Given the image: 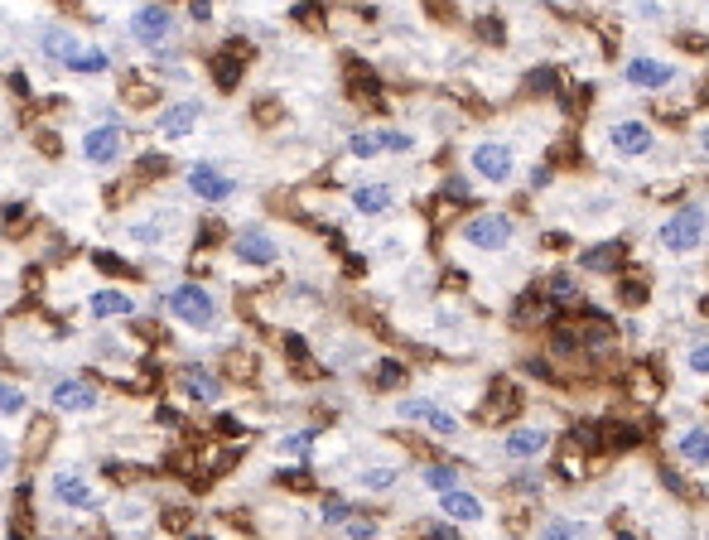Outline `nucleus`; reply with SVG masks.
<instances>
[{
  "label": "nucleus",
  "instance_id": "obj_1",
  "mask_svg": "<svg viewBox=\"0 0 709 540\" xmlns=\"http://www.w3.org/2000/svg\"><path fill=\"white\" fill-rule=\"evenodd\" d=\"M160 309L174 319V324L193 328V333H213V328L222 324L218 295H213V290H203L198 280H179V285L160 290Z\"/></svg>",
  "mask_w": 709,
  "mask_h": 540
},
{
  "label": "nucleus",
  "instance_id": "obj_2",
  "mask_svg": "<svg viewBox=\"0 0 709 540\" xmlns=\"http://www.w3.org/2000/svg\"><path fill=\"white\" fill-rule=\"evenodd\" d=\"M656 242H661L666 256H695V251H705L709 213L700 208V203H685V208H676V213L656 227Z\"/></svg>",
  "mask_w": 709,
  "mask_h": 540
},
{
  "label": "nucleus",
  "instance_id": "obj_3",
  "mask_svg": "<svg viewBox=\"0 0 709 540\" xmlns=\"http://www.w3.org/2000/svg\"><path fill=\"white\" fill-rule=\"evenodd\" d=\"M468 174L502 189V184L517 179V150H512L507 140H478V145L468 150Z\"/></svg>",
  "mask_w": 709,
  "mask_h": 540
},
{
  "label": "nucleus",
  "instance_id": "obj_4",
  "mask_svg": "<svg viewBox=\"0 0 709 540\" xmlns=\"http://www.w3.org/2000/svg\"><path fill=\"white\" fill-rule=\"evenodd\" d=\"M174 10L169 5H160V0H145V5H136L131 10V20H126V29H131V39H136L140 49H164L169 39H174Z\"/></svg>",
  "mask_w": 709,
  "mask_h": 540
},
{
  "label": "nucleus",
  "instance_id": "obj_5",
  "mask_svg": "<svg viewBox=\"0 0 709 540\" xmlns=\"http://www.w3.org/2000/svg\"><path fill=\"white\" fill-rule=\"evenodd\" d=\"M82 160L92 164V169H111V164L126 160V131H121V121H97V126H87L78 140Z\"/></svg>",
  "mask_w": 709,
  "mask_h": 540
},
{
  "label": "nucleus",
  "instance_id": "obj_6",
  "mask_svg": "<svg viewBox=\"0 0 709 540\" xmlns=\"http://www.w3.org/2000/svg\"><path fill=\"white\" fill-rule=\"evenodd\" d=\"M464 242L473 246V251H507V246L517 242V222L507 213H478L464 222Z\"/></svg>",
  "mask_w": 709,
  "mask_h": 540
},
{
  "label": "nucleus",
  "instance_id": "obj_7",
  "mask_svg": "<svg viewBox=\"0 0 709 540\" xmlns=\"http://www.w3.org/2000/svg\"><path fill=\"white\" fill-rule=\"evenodd\" d=\"M49 497H54L63 512H97V507H102V492L87 483L82 473H73V468L49 473Z\"/></svg>",
  "mask_w": 709,
  "mask_h": 540
},
{
  "label": "nucleus",
  "instance_id": "obj_8",
  "mask_svg": "<svg viewBox=\"0 0 709 540\" xmlns=\"http://www.w3.org/2000/svg\"><path fill=\"white\" fill-rule=\"evenodd\" d=\"M184 184H189V193L198 203H227V198L237 193V179L213 160H193L189 174H184Z\"/></svg>",
  "mask_w": 709,
  "mask_h": 540
},
{
  "label": "nucleus",
  "instance_id": "obj_9",
  "mask_svg": "<svg viewBox=\"0 0 709 540\" xmlns=\"http://www.w3.org/2000/svg\"><path fill=\"white\" fill-rule=\"evenodd\" d=\"M49 405H54L58 415H92L102 405V391L87 377H58L49 386Z\"/></svg>",
  "mask_w": 709,
  "mask_h": 540
},
{
  "label": "nucleus",
  "instance_id": "obj_10",
  "mask_svg": "<svg viewBox=\"0 0 709 540\" xmlns=\"http://www.w3.org/2000/svg\"><path fill=\"white\" fill-rule=\"evenodd\" d=\"M608 145H613L618 160H647V155L656 150V131L647 126V121H637V116H623V121H613Z\"/></svg>",
  "mask_w": 709,
  "mask_h": 540
},
{
  "label": "nucleus",
  "instance_id": "obj_11",
  "mask_svg": "<svg viewBox=\"0 0 709 540\" xmlns=\"http://www.w3.org/2000/svg\"><path fill=\"white\" fill-rule=\"evenodd\" d=\"M623 82L637 87V92H666V87L676 82V63L652 58V54H632L628 63H623Z\"/></svg>",
  "mask_w": 709,
  "mask_h": 540
},
{
  "label": "nucleus",
  "instance_id": "obj_12",
  "mask_svg": "<svg viewBox=\"0 0 709 540\" xmlns=\"http://www.w3.org/2000/svg\"><path fill=\"white\" fill-rule=\"evenodd\" d=\"M232 256L251 270H266V266L280 261V242H275L266 227H242V232L232 237Z\"/></svg>",
  "mask_w": 709,
  "mask_h": 540
},
{
  "label": "nucleus",
  "instance_id": "obj_13",
  "mask_svg": "<svg viewBox=\"0 0 709 540\" xmlns=\"http://www.w3.org/2000/svg\"><path fill=\"white\" fill-rule=\"evenodd\" d=\"M396 415H401V420H420V425H425L430 434H439V439H459V430H464L459 415H449V410L435 405V401H401L396 405Z\"/></svg>",
  "mask_w": 709,
  "mask_h": 540
},
{
  "label": "nucleus",
  "instance_id": "obj_14",
  "mask_svg": "<svg viewBox=\"0 0 709 540\" xmlns=\"http://www.w3.org/2000/svg\"><path fill=\"white\" fill-rule=\"evenodd\" d=\"M198 121H203V102H169V107L155 116V131H160V140H184V135L198 131Z\"/></svg>",
  "mask_w": 709,
  "mask_h": 540
},
{
  "label": "nucleus",
  "instance_id": "obj_15",
  "mask_svg": "<svg viewBox=\"0 0 709 540\" xmlns=\"http://www.w3.org/2000/svg\"><path fill=\"white\" fill-rule=\"evenodd\" d=\"M439 512L449 516L454 526H478L488 507H483V497L478 492H468V487H449V492H439Z\"/></svg>",
  "mask_w": 709,
  "mask_h": 540
},
{
  "label": "nucleus",
  "instance_id": "obj_16",
  "mask_svg": "<svg viewBox=\"0 0 709 540\" xmlns=\"http://www.w3.org/2000/svg\"><path fill=\"white\" fill-rule=\"evenodd\" d=\"M502 449H507V459L512 463H531L550 449V430L546 425H517V430L502 439Z\"/></svg>",
  "mask_w": 709,
  "mask_h": 540
},
{
  "label": "nucleus",
  "instance_id": "obj_17",
  "mask_svg": "<svg viewBox=\"0 0 709 540\" xmlns=\"http://www.w3.org/2000/svg\"><path fill=\"white\" fill-rule=\"evenodd\" d=\"M136 314V295H126V290H92L87 295V319H97V324H116V319H131Z\"/></svg>",
  "mask_w": 709,
  "mask_h": 540
},
{
  "label": "nucleus",
  "instance_id": "obj_18",
  "mask_svg": "<svg viewBox=\"0 0 709 540\" xmlns=\"http://www.w3.org/2000/svg\"><path fill=\"white\" fill-rule=\"evenodd\" d=\"M179 391L198 405L222 401V381H218V372H208V367H184V372H179Z\"/></svg>",
  "mask_w": 709,
  "mask_h": 540
},
{
  "label": "nucleus",
  "instance_id": "obj_19",
  "mask_svg": "<svg viewBox=\"0 0 709 540\" xmlns=\"http://www.w3.org/2000/svg\"><path fill=\"white\" fill-rule=\"evenodd\" d=\"M348 203H353V213L362 217H382L391 203H396V193H391V184H357L353 193H348Z\"/></svg>",
  "mask_w": 709,
  "mask_h": 540
},
{
  "label": "nucleus",
  "instance_id": "obj_20",
  "mask_svg": "<svg viewBox=\"0 0 709 540\" xmlns=\"http://www.w3.org/2000/svg\"><path fill=\"white\" fill-rule=\"evenodd\" d=\"M63 68H68L73 78H102V73L111 68V58H107V49H102V44H78V49H73V58H68Z\"/></svg>",
  "mask_w": 709,
  "mask_h": 540
},
{
  "label": "nucleus",
  "instance_id": "obj_21",
  "mask_svg": "<svg viewBox=\"0 0 709 540\" xmlns=\"http://www.w3.org/2000/svg\"><path fill=\"white\" fill-rule=\"evenodd\" d=\"M579 261H584V270L613 275V270H623V261H628V242H599V246H589Z\"/></svg>",
  "mask_w": 709,
  "mask_h": 540
},
{
  "label": "nucleus",
  "instance_id": "obj_22",
  "mask_svg": "<svg viewBox=\"0 0 709 540\" xmlns=\"http://www.w3.org/2000/svg\"><path fill=\"white\" fill-rule=\"evenodd\" d=\"M78 44H82V39L73 34V29H63V25H49L44 34H39V54L49 58V63H68Z\"/></svg>",
  "mask_w": 709,
  "mask_h": 540
},
{
  "label": "nucleus",
  "instance_id": "obj_23",
  "mask_svg": "<svg viewBox=\"0 0 709 540\" xmlns=\"http://www.w3.org/2000/svg\"><path fill=\"white\" fill-rule=\"evenodd\" d=\"M676 449H681V459L690 468H709V425H690V430L676 439Z\"/></svg>",
  "mask_w": 709,
  "mask_h": 540
},
{
  "label": "nucleus",
  "instance_id": "obj_24",
  "mask_svg": "<svg viewBox=\"0 0 709 540\" xmlns=\"http://www.w3.org/2000/svg\"><path fill=\"white\" fill-rule=\"evenodd\" d=\"M401 478V463H367V468H357V487L362 492H386V487H396Z\"/></svg>",
  "mask_w": 709,
  "mask_h": 540
},
{
  "label": "nucleus",
  "instance_id": "obj_25",
  "mask_svg": "<svg viewBox=\"0 0 709 540\" xmlns=\"http://www.w3.org/2000/svg\"><path fill=\"white\" fill-rule=\"evenodd\" d=\"M164 227H169V217H140V222H131V227H126V237H131V242L136 246H164L169 242V232H164Z\"/></svg>",
  "mask_w": 709,
  "mask_h": 540
},
{
  "label": "nucleus",
  "instance_id": "obj_26",
  "mask_svg": "<svg viewBox=\"0 0 709 540\" xmlns=\"http://www.w3.org/2000/svg\"><path fill=\"white\" fill-rule=\"evenodd\" d=\"M521 405V396H517V386H507V381H497V391H492V401L478 410V420H507L512 410Z\"/></svg>",
  "mask_w": 709,
  "mask_h": 540
},
{
  "label": "nucleus",
  "instance_id": "obj_27",
  "mask_svg": "<svg viewBox=\"0 0 709 540\" xmlns=\"http://www.w3.org/2000/svg\"><path fill=\"white\" fill-rule=\"evenodd\" d=\"M541 540H589L584 521H565V516H546L541 521Z\"/></svg>",
  "mask_w": 709,
  "mask_h": 540
},
{
  "label": "nucleus",
  "instance_id": "obj_28",
  "mask_svg": "<svg viewBox=\"0 0 709 540\" xmlns=\"http://www.w3.org/2000/svg\"><path fill=\"white\" fill-rule=\"evenodd\" d=\"M420 483L430 487V492H449V487H459V468L454 463H425L420 468Z\"/></svg>",
  "mask_w": 709,
  "mask_h": 540
},
{
  "label": "nucleus",
  "instance_id": "obj_29",
  "mask_svg": "<svg viewBox=\"0 0 709 540\" xmlns=\"http://www.w3.org/2000/svg\"><path fill=\"white\" fill-rule=\"evenodd\" d=\"M348 155H353V160H377V155H386L382 131H353L348 135Z\"/></svg>",
  "mask_w": 709,
  "mask_h": 540
},
{
  "label": "nucleus",
  "instance_id": "obj_30",
  "mask_svg": "<svg viewBox=\"0 0 709 540\" xmlns=\"http://www.w3.org/2000/svg\"><path fill=\"white\" fill-rule=\"evenodd\" d=\"M25 410H29L25 386H15V381H0V420H20Z\"/></svg>",
  "mask_w": 709,
  "mask_h": 540
},
{
  "label": "nucleus",
  "instance_id": "obj_31",
  "mask_svg": "<svg viewBox=\"0 0 709 540\" xmlns=\"http://www.w3.org/2000/svg\"><path fill=\"white\" fill-rule=\"evenodd\" d=\"M309 444H314V430L280 434V439H275V454H285V459H304V454H309Z\"/></svg>",
  "mask_w": 709,
  "mask_h": 540
},
{
  "label": "nucleus",
  "instance_id": "obj_32",
  "mask_svg": "<svg viewBox=\"0 0 709 540\" xmlns=\"http://www.w3.org/2000/svg\"><path fill=\"white\" fill-rule=\"evenodd\" d=\"M357 512V502H343V497H328L324 512H319V526H348V516Z\"/></svg>",
  "mask_w": 709,
  "mask_h": 540
},
{
  "label": "nucleus",
  "instance_id": "obj_33",
  "mask_svg": "<svg viewBox=\"0 0 709 540\" xmlns=\"http://www.w3.org/2000/svg\"><path fill=\"white\" fill-rule=\"evenodd\" d=\"M343 531H348V540H377L382 536V526H377V521H372V516H348V526H343Z\"/></svg>",
  "mask_w": 709,
  "mask_h": 540
},
{
  "label": "nucleus",
  "instance_id": "obj_34",
  "mask_svg": "<svg viewBox=\"0 0 709 540\" xmlns=\"http://www.w3.org/2000/svg\"><path fill=\"white\" fill-rule=\"evenodd\" d=\"M377 386H382V391L406 386V367H401V362H382V367H377Z\"/></svg>",
  "mask_w": 709,
  "mask_h": 540
},
{
  "label": "nucleus",
  "instance_id": "obj_35",
  "mask_svg": "<svg viewBox=\"0 0 709 540\" xmlns=\"http://www.w3.org/2000/svg\"><path fill=\"white\" fill-rule=\"evenodd\" d=\"M382 145H386V155H410V150H415V135H406V131H382Z\"/></svg>",
  "mask_w": 709,
  "mask_h": 540
},
{
  "label": "nucleus",
  "instance_id": "obj_36",
  "mask_svg": "<svg viewBox=\"0 0 709 540\" xmlns=\"http://www.w3.org/2000/svg\"><path fill=\"white\" fill-rule=\"evenodd\" d=\"M546 299H550V304H560V299H574V275H550Z\"/></svg>",
  "mask_w": 709,
  "mask_h": 540
},
{
  "label": "nucleus",
  "instance_id": "obj_37",
  "mask_svg": "<svg viewBox=\"0 0 709 540\" xmlns=\"http://www.w3.org/2000/svg\"><path fill=\"white\" fill-rule=\"evenodd\" d=\"M685 367H690L695 377H709V343H695L690 357H685Z\"/></svg>",
  "mask_w": 709,
  "mask_h": 540
},
{
  "label": "nucleus",
  "instance_id": "obj_38",
  "mask_svg": "<svg viewBox=\"0 0 709 540\" xmlns=\"http://www.w3.org/2000/svg\"><path fill=\"white\" fill-rule=\"evenodd\" d=\"M550 348H555V352H574V348H584V343H579V333H570V328H555Z\"/></svg>",
  "mask_w": 709,
  "mask_h": 540
},
{
  "label": "nucleus",
  "instance_id": "obj_39",
  "mask_svg": "<svg viewBox=\"0 0 709 540\" xmlns=\"http://www.w3.org/2000/svg\"><path fill=\"white\" fill-rule=\"evenodd\" d=\"M10 473H15V444H10V439L0 434V483H5Z\"/></svg>",
  "mask_w": 709,
  "mask_h": 540
},
{
  "label": "nucleus",
  "instance_id": "obj_40",
  "mask_svg": "<svg viewBox=\"0 0 709 540\" xmlns=\"http://www.w3.org/2000/svg\"><path fill=\"white\" fill-rule=\"evenodd\" d=\"M632 10H637L642 20H666V5H656V0H637Z\"/></svg>",
  "mask_w": 709,
  "mask_h": 540
},
{
  "label": "nucleus",
  "instance_id": "obj_41",
  "mask_svg": "<svg viewBox=\"0 0 709 540\" xmlns=\"http://www.w3.org/2000/svg\"><path fill=\"white\" fill-rule=\"evenodd\" d=\"M189 15H193V20H208V15H213V5H208V0H193Z\"/></svg>",
  "mask_w": 709,
  "mask_h": 540
},
{
  "label": "nucleus",
  "instance_id": "obj_42",
  "mask_svg": "<svg viewBox=\"0 0 709 540\" xmlns=\"http://www.w3.org/2000/svg\"><path fill=\"white\" fill-rule=\"evenodd\" d=\"M430 540H459V531L454 526H430Z\"/></svg>",
  "mask_w": 709,
  "mask_h": 540
},
{
  "label": "nucleus",
  "instance_id": "obj_43",
  "mask_svg": "<svg viewBox=\"0 0 709 540\" xmlns=\"http://www.w3.org/2000/svg\"><path fill=\"white\" fill-rule=\"evenodd\" d=\"M444 193H449V198H468V189H464V179H449V184H444Z\"/></svg>",
  "mask_w": 709,
  "mask_h": 540
},
{
  "label": "nucleus",
  "instance_id": "obj_44",
  "mask_svg": "<svg viewBox=\"0 0 709 540\" xmlns=\"http://www.w3.org/2000/svg\"><path fill=\"white\" fill-rule=\"evenodd\" d=\"M700 150H705V155H709V126H705V131H700Z\"/></svg>",
  "mask_w": 709,
  "mask_h": 540
},
{
  "label": "nucleus",
  "instance_id": "obj_45",
  "mask_svg": "<svg viewBox=\"0 0 709 540\" xmlns=\"http://www.w3.org/2000/svg\"><path fill=\"white\" fill-rule=\"evenodd\" d=\"M705 309H709V299H705Z\"/></svg>",
  "mask_w": 709,
  "mask_h": 540
}]
</instances>
